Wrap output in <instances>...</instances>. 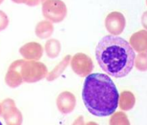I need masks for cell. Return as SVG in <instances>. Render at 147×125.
<instances>
[{
  "mask_svg": "<svg viewBox=\"0 0 147 125\" xmlns=\"http://www.w3.org/2000/svg\"><path fill=\"white\" fill-rule=\"evenodd\" d=\"M95 56L99 66L105 73L116 79L131 73L136 57L128 42L115 36H106L96 47Z\"/></svg>",
  "mask_w": 147,
  "mask_h": 125,
  "instance_id": "obj_1",
  "label": "cell"
},
{
  "mask_svg": "<svg viewBox=\"0 0 147 125\" xmlns=\"http://www.w3.org/2000/svg\"><path fill=\"white\" fill-rule=\"evenodd\" d=\"M116 86L104 73H93L86 77L82 90V99L91 114L97 117L113 115L119 105Z\"/></svg>",
  "mask_w": 147,
  "mask_h": 125,
  "instance_id": "obj_2",
  "label": "cell"
},
{
  "mask_svg": "<svg viewBox=\"0 0 147 125\" xmlns=\"http://www.w3.org/2000/svg\"><path fill=\"white\" fill-rule=\"evenodd\" d=\"M20 73L24 82L35 83L46 78L49 72L46 66L42 62L23 60L20 66Z\"/></svg>",
  "mask_w": 147,
  "mask_h": 125,
  "instance_id": "obj_3",
  "label": "cell"
},
{
  "mask_svg": "<svg viewBox=\"0 0 147 125\" xmlns=\"http://www.w3.org/2000/svg\"><path fill=\"white\" fill-rule=\"evenodd\" d=\"M43 16L51 23H60L64 20L67 14V5L63 1L47 0L42 5Z\"/></svg>",
  "mask_w": 147,
  "mask_h": 125,
  "instance_id": "obj_4",
  "label": "cell"
},
{
  "mask_svg": "<svg viewBox=\"0 0 147 125\" xmlns=\"http://www.w3.org/2000/svg\"><path fill=\"white\" fill-rule=\"evenodd\" d=\"M2 116L7 125H21L23 123V115L16 106L14 99L8 98L2 101Z\"/></svg>",
  "mask_w": 147,
  "mask_h": 125,
  "instance_id": "obj_5",
  "label": "cell"
},
{
  "mask_svg": "<svg viewBox=\"0 0 147 125\" xmlns=\"http://www.w3.org/2000/svg\"><path fill=\"white\" fill-rule=\"evenodd\" d=\"M71 68L76 75L87 77L94 69V62L89 56L84 53H77L71 58Z\"/></svg>",
  "mask_w": 147,
  "mask_h": 125,
  "instance_id": "obj_6",
  "label": "cell"
},
{
  "mask_svg": "<svg viewBox=\"0 0 147 125\" xmlns=\"http://www.w3.org/2000/svg\"><path fill=\"white\" fill-rule=\"evenodd\" d=\"M125 26L126 20L125 16L119 11L109 13L105 19V26L107 30L115 36L122 33Z\"/></svg>",
  "mask_w": 147,
  "mask_h": 125,
  "instance_id": "obj_7",
  "label": "cell"
},
{
  "mask_svg": "<svg viewBox=\"0 0 147 125\" xmlns=\"http://www.w3.org/2000/svg\"><path fill=\"white\" fill-rule=\"evenodd\" d=\"M23 60H17L9 66L6 75L5 77V81L8 87L16 88L22 85L24 82L20 73V66Z\"/></svg>",
  "mask_w": 147,
  "mask_h": 125,
  "instance_id": "obj_8",
  "label": "cell"
},
{
  "mask_svg": "<svg viewBox=\"0 0 147 125\" xmlns=\"http://www.w3.org/2000/svg\"><path fill=\"white\" fill-rule=\"evenodd\" d=\"M57 106L62 114L67 115L74 110L76 99L73 93L69 91H63L57 98Z\"/></svg>",
  "mask_w": 147,
  "mask_h": 125,
  "instance_id": "obj_9",
  "label": "cell"
},
{
  "mask_svg": "<svg viewBox=\"0 0 147 125\" xmlns=\"http://www.w3.org/2000/svg\"><path fill=\"white\" fill-rule=\"evenodd\" d=\"M19 52L26 60L38 61L43 55V48L39 43L31 42L21 46Z\"/></svg>",
  "mask_w": 147,
  "mask_h": 125,
  "instance_id": "obj_10",
  "label": "cell"
},
{
  "mask_svg": "<svg viewBox=\"0 0 147 125\" xmlns=\"http://www.w3.org/2000/svg\"><path fill=\"white\" fill-rule=\"evenodd\" d=\"M147 33L145 30H142L134 33L130 38L129 44L132 49L138 53H146Z\"/></svg>",
  "mask_w": 147,
  "mask_h": 125,
  "instance_id": "obj_11",
  "label": "cell"
},
{
  "mask_svg": "<svg viewBox=\"0 0 147 125\" xmlns=\"http://www.w3.org/2000/svg\"><path fill=\"white\" fill-rule=\"evenodd\" d=\"M54 30L55 29L52 23L49 20H42L37 24L35 29V33L41 39H46L52 36Z\"/></svg>",
  "mask_w": 147,
  "mask_h": 125,
  "instance_id": "obj_12",
  "label": "cell"
},
{
  "mask_svg": "<svg viewBox=\"0 0 147 125\" xmlns=\"http://www.w3.org/2000/svg\"><path fill=\"white\" fill-rule=\"evenodd\" d=\"M72 56L71 55H67L63 58L62 60L57 65L56 67L51 71L50 73H48V75L46 77V79L49 81H52L55 79H57L60 75L63 73V71L67 69V67L71 61Z\"/></svg>",
  "mask_w": 147,
  "mask_h": 125,
  "instance_id": "obj_13",
  "label": "cell"
},
{
  "mask_svg": "<svg viewBox=\"0 0 147 125\" xmlns=\"http://www.w3.org/2000/svg\"><path fill=\"white\" fill-rule=\"evenodd\" d=\"M135 97L132 92L125 91L121 92L119 96V103L120 109L123 111H129L134 108L135 105Z\"/></svg>",
  "mask_w": 147,
  "mask_h": 125,
  "instance_id": "obj_14",
  "label": "cell"
},
{
  "mask_svg": "<svg viewBox=\"0 0 147 125\" xmlns=\"http://www.w3.org/2000/svg\"><path fill=\"white\" fill-rule=\"evenodd\" d=\"M45 50L47 56L49 58L54 59L59 56L61 50V42L57 39L51 38L46 42L45 45Z\"/></svg>",
  "mask_w": 147,
  "mask_h": 125,
  "instance_id": "obj_15",
  "label": "cell"
},
{
  "mask_svg": "<svg viewBox=\"0 0 147 125\" xmlns=\"http://www.w3.org/2000/svg\"><path fill=\"white\" fill-rule=\"evenodd\" d=\"M109 125H131L127 115L123 112H116L109 119Z\"/></svg>",
  "mask_w": 147,
  "mask_h": 125,
  "instance_id": "obj_16",
  "label": "cell"
},
{
  "mask_svg": "<svg viewBox=\"0 0 147 125\" xmlns=\"http://www.w3.org/2000/svg\"><path fill=\"white\" fill-rule=\"evenodd\" d=\"M134 65L136 68L141 72L146 71V53H140L135 57Z\"/></svg>",
  "mask_w": 147,
  "mask_h": 125,
  "instance_id": "obj_17",
  "label": "cell"
},
{
  "mask_svg": "<svg viewBox=\"0 0 147 125\" xmlns=\"http://www.w3.org/2000/svg\"><path fill=\"white\" fill-rule=\"evenodd\" d=\"M8 24H9V20L7 14L4 11L0 10V32L5 30L8 27Z\"/></svg>",
  "mask_w": 147,
  "mask_h": 125,
  "instance_id": "obj_18",
  "label": "cell"
},
{
  "mask_svg": "<svg viewBox=\"0 0 147 125\" xmlns=\"http://www.w3.org/2000/svg\"><path fill=\"white\" fill-rule=\"evenodd\" d=\"M72 125H85V121H84V117L83 116H79L76 120L74 121V122L73 123Z\"/></svg>",
  "mask_w": 147,
  "mask_h": 125,
  "instance_id": "obj_19",
  "label": "cell"
},
{
  "mask_svg": "<svg viewBox=\"0 0 147 125\" xmlns=\"http://www.w3.org/2000/svg\"><path fill=\"white\" fill-rule=\"evenodd\" d=\"M85 125H99L98 124L96 123V122H94V121H89Z\"/></svg>",
  "mask_w": 147,
  "mask_h": 125,
  "instance_id": "obj_20",
  "label": "cell"
},
{
  "mask_svg": "<svg viewBox=\"0 0 147 125\" xmlns=\"http://www.w3.org/2000/svg\"><path fill=\"white\" fill-rule=\"evenodd\" d=\"M2 115V106H1V104H0V115Z\"/></svg>",
  "mask_w": 147,
  "mask_h": 125,
  "instance_id": "obj_21",
  "label": "cell"
},
{
  "mask_svg": "<svg viewBox=\"0 0 147 125\" xmlns=\"http://www.w3.org/2000/svg\"><path fill=\"white\" fill-rule=\"evenodd\" d=\"M0 125H2V122H1V121H0Z\"/></svg>",
  "mask_w": 147,
  "mask_h": 125,
  "instance_id": "obj_22",
  "label": "cell"
},
{
  "mask_svg": "<svg viewBox=\"0 0 147 125\" xmlns=\"http://www.w3.org/2000/svg\"><path fill=\"white\" fill-rule=\"evenodd\" d=\"M2 1H0V4H1V3H2Z\"/></svg>",
  "mask_w": 147,
  "mask_h": 125,
  "instance_id": "obj_23",
  "label": "cell"
}]
</instances>
